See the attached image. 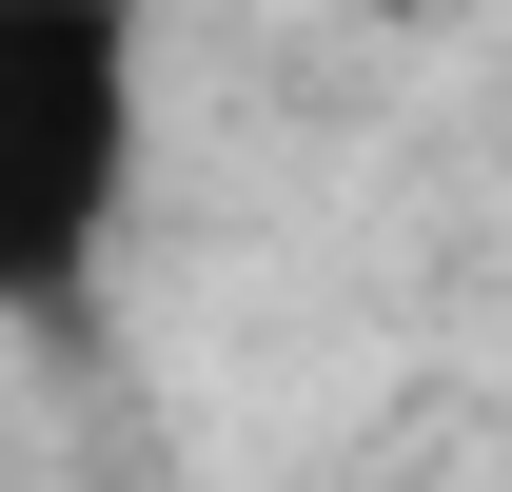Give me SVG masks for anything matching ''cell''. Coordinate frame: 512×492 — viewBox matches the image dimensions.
<instances>
[{
  "mask_svg": "<svg viewBox=\"0 0 512 492\" xmlns=\"http://www.w3.org/2000/svg\"><path fill=\"white\" fill-rule=\"evenodd\" d=\"M138 197V0H0V315H79Z\"/></svg>",
  "mask_w": 512,
  "mask_h": 492,
  "instance_id": "1",
  "label": "cell"
},
{
  "mask_svg": "<svg viewBox=\"0 0 512 492\" xmlns=\"http://www.w3.org/2000/svg\"><path fill=\"white\" fill-rule=\"evenodd\" d=\"M375 20H414V0H375Z\"/></svg>",
  "mask_w": 512,
  "mask_h": 492,
  "instance_id": "2",
  "label": "cell"
}]
</instances>
